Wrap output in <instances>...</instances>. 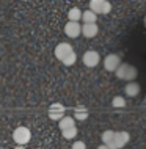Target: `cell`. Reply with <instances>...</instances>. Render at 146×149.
<instances>
[{
    "label": "cell",
    "mask_w": 146,
    "mask_h": 149,
    "mask_svg": "<svg viewBox=\"0 0 146 149\" xmlns=\"http://www.w3.org/2000/svg\"><path fill=\"white\" fill-rule=\"evenodd\" d=\"M55 57L58 58L64 66H72L77 60V55H75L74 49H72V46L68 42H60L58 46L55 47Z\"/></svg>",
    "instance_id": "cell-1"
},
{
    "label": "cell",
    "mask_w": 146,
    "mask_h": 149,
    "mask_svg": "<svg viewBox=\"0 0 146 149\" xmlns=\"http://www.w3.org/2000/svg\"><path fill=\"white\" fill-rule=\"evenodd\" d=\"M115 74L119 80L133 82V80L137 79V75H138V71H137L135 66H132V64H129V63H121L119 68L115 71Z\"/></svg>",
    "instance_id": "cell-2"
},
{
    "label": "cell",
    "mask_w": 146,
    "mask_h": 149,
    "mask_svg": "<svg viewBox=\"0 0 146 149\" xmlns=\"http://www.w3.org/2000/svg\"><path fill=\"white\" fill-rule=\"evenodd\" d=\"M13 140H14L16 144H19V146L27 144V143L31 140V132H30V129L25 127V126L16 127L14 132H13Z\"/></svg>",
    "instance_id": "cell-3"
},
{
    "label": "cell",
    "mask_w": 146,
    "mask_h": 149,
    "mask_svg": "<svg viewBox=\"0 0 146 149\" xmlns=\"http://www.w3.org/2000/svg\"><path fill=\"white\" fill-rule=\"evenodd\" d=\"M90 10L94 11L96 14H108L112 10V5L108 0H91Z\"/></svg>",
    "instance_id": "cell-4"
},
{
    "label": "cell",
    "mask_w": 146,
    "mask_h": 149,
    "mask_svg": "<svg viewBox=\"0 0 146 149\" xmlns=\"http://www.w3.org/2000/svg\"><path fill=\"white\" fill-rule=\"evenodd\" d=\"M82 61L87 68H96L101 63V55L96 50H87L82 55Z\"/></svg>",
    "instance_id": "cell-5"
},
{
    "label": "cell",
    "mask_w": 146,
    "mask_h": 149,
    "mask_svg": "<svg viewBox=\"0 0 146 149\" xmlns=\"http://www.w3.org/2000/svg\"><path fill=\"white\" fill-rule=\"evenodd\" d=\"M119 64H121V58H119V55H116V54H110V55H107V57L104 58L105 71L115 72L119 68Z\"/></svg>",
    "instance_id": "cell-6"
},
{
    "label": "cell",
    "mask_w": 146,
    "mask_h": 149,
    "mask_svg": "<svg viewBox=\"0 0 146 149\" xmlns=\"http://www.w3.org/2000/svg\"><path fill=\"white\" fill-rule=\"evenodd\" d=\"M64 35L68 38H77V36L82 35V25L75 21H69L64 25Z\"/></svg>",
    "instance_id": "cell-7"
},
{
    "label": "cell",
    "mask_w": 146,
    "mask_h": 149,
    "mask_svg": "<svg viewBox=\"0 0 146 149\" xmlns=\"http://www.w3.org/2000/svg\"><path fill=\"white\" fill-rule=\"evenodd\" d=\"M129 140H131V135H129L127 132H124V130L116 132V135H115V141L112 143L110 149H121V148H124L126 144L129 143Z\"/></svg>",
    "instance_id": "cell-8"
},
{
    "label": "cell",
    "mask_w": 146,
    "mask_h": 149,
    "mask_svg": "<svg viewBox=\"0 0 146 149\" xmlns=\"http://www.w3.org/2000/svg\"><path fill=\"white\" fill-rule=\"evenodd\" d=\"M64 108L61 104H58V102H55V104H52L50 107H49V118L50 119H54V121H60L64 116Z\"/></svg>",
    "instance_id": "cell-9"
},
{
    "label": "cell",
    "mask_w": 146,
    "mask_h": 149,
    "mask_svg": "<svg viewBox=\"0 0 146 149\" xmlns=\"http://www.w3.org/2000/svg\"><path fill=\"white\" fill-rule=\"evenodd\" d=\"M97 31H99V27H97L96 22L93 24H83L82 25V35L85 38H94L97 35Z\"/></svg>",
    "instance_id": "cell-10"
},
{
    "label": "cell",
    "mask_w": 146,
    "mask_h": 149,
    "mask_svg": "<svg viewBox=\"0 0 146 149\" xmlns=\"http://www.w3.org/2000/svg\"><path fill=\"white\" fill-rule=\"evenodd\" d=\"M140 91H141V86L138 83H135V80H133V82H129L127 85L124 86L126 96H131V97H137V96L140 94Z\"/></svg>",
    "instance_id": "cell-11"
},
{
    "label": "cell",
    "mask_w": 146,
    "mask_h": 149,
    "mask_svg": "<svg viewBox=\"0 0 146 149\" xmlns=\"http://www.w3.org/2000/svg\"><path fill=\"white\" fill-rule=\"evenodd\" d=\"M58 127H60V130L75 127V118H72V116H63V118L58 121Z\"/></svg>",
    "instance_id": "cell-12"
},
{
    "label": "cell",
    "mask_w": 146,
    "mask_h": 149,
    "mask_svg": "<svg viewBox=\"0 0 146 149\" xmlns=\"http://www.w3.org/2000/svg\"><path fill=\"white\" fill-rule=\"evenodd\" d=\"M74 118L77 121H85V119L88 118V110L85 107H82V105L75 107L74 108Z\"/></svg>",
    "instance_id": "cell-13"
},
{
    "label": "cell",
    "mask_w": 146,
    "mask_h": 149,
    "mask_svg": "<svg viewBox=\"0 0 146 149\" xmlns=\"http://www.w3.org/2000/svg\"><path fill=\"white\" fill-rule=\"evenodd\" d=\"M82 21H83V24H93L97 21V14L91 10H87L82 13Z\"/></svg>",
    "instance_id": "cell-14"
},
{
    "label": "cell",
    "mask_w": 146,
    "mask_h": 149,
    "mask_svg": "<svg viewBox=\"0 0 146 149\" xmlns=\"http://www.w3.org/2000/svg\"><path fill=\"white\" fill-rule=\"evenodd\" d=\"M115 135H116V132H113V130H105L104 134H102V143L107 144V146L110 148L112 143L115 141Z\"/></svg>",
    "instance_id": "cell-15"
},
{
    "label": "cell",
    "mask_w": 146,
    "mask_h": 149,
    "mask_svg": "<svg viewBox=\"0 0 146 149\" xmlns=\"http://www.w3.org/2000/svg\"><path fill=\"white\" fill-rule=\"evenodd\" d=\"M82 13H83V11H80L79 8H71L69 13H68V19H69V21L79 22L80 19H82Z\"/></svg>",
    "instance_id": "cell-16"
},
{
    "label": "cell",
    "mask_w": 146,
    "mask_h": 149,
    "mask_svg": "<svg viewBox=\"0 0 146 149\" xmlns=\"http://www.w3.org/2000/svg\"><path fill=\"white\" fill-rule=\"evenodd\" d=\"M61 134H63V138H66V140H72V138H75V135H77V127L64 129V130H61Z\"/></svg>",
    "instance_id": "cell-17"
},
{
    "label": "cell",
    "mask_w": 146,
    "mask_h": 149,
    "mask_svg": "<svg viewBox=\"0 0 146 149\" xmlns=\"http://www.w3.org/2000/svg\"><path fill=\"white\" fill-rule=\"evenodd\" d=\"M112 105L115 108H123V107H126V99L121 97V96H115L112 100Z\"/></svg>",
    "instance_id": "cell-18"
},
{
    "label": "cell",
    "mask_w": 146,
    "mask_h": 149,
    "mask_svg": "<svg viewBox=\"0 0 146 149\" xmlns=\"http://www.w3.org/2000/svg\"><path fill=\"white\" fill-rule=\"evenodd\" d=\"M72 149H87V144H85L83 141H75L74 144H72Z\"/></svg>",
    "instance_id": "cell-19"
},
{
    "label": "cell",
    "mask_w": 146,
    "mask_h": 149,
    "mask_svg": "<svg viewBox=\"0 0 146 149\" xmlns=\"http://www.w3.org/2000/svg\"><path fill=\"white\" fill-rule=\"evenodd\" d=\"M97 149H110V148H108L107 144H104V143H102L101 146H97Z\"/></svg>",
    "instance_id": "cell-20"
},
{
    "label": "cell",
    "mask_w": 146,
    "mask_h": 149,
    "mask_svg": "<svg viewBox=\"0 0 146 149\" xmlns=\"http://www.w3.org/2000/svg\"><path fill=\"white\" fill-rule=\"evenodd\" d=\"M13 149H25V148H22V146H16V148H13Z\"/></svg>",
    "instance_id": "cell-21"
},
{
    "label": "cell",
    "mask_w": 146,
    "mask_h": 149,
    "mask_svg": "<svg viewBox=\"0 0 146 149\" xmlns=\"http://www.w3.org/2000/svg\"><path fill=\"white\" fill-rule=\"evenodd\" d=\"M143 24H145V27H146V16H145V19H143Z\"/></svg>",
    "instance_id": "cell-22"
},
{
    "label": "cell",
    "mask_w": 146,
    "mask_h": 149,
    "mask_svg": "<svg viewBox=\"0 0 146 149\" xmlns=\"http://www.w3.org/2000/svg\"><path fill=\"white\" fill-rule=\"evenodd\" d=\"M145 104H146V96H145Z\"/></svg>",
    "instance_id": "cell-23"
}]
</instances>
